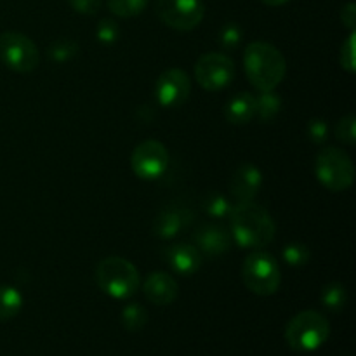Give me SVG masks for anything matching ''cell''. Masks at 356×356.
<instances>
[{
    "instance_id": "1",
    "label": "cell",
    "mask_w": 356,
    "mask_h": 356,
    "mask_svg": "<svg viewBox=\"0 0 356 356\" xmlns=\"http://www.w3.org/2000/svg\"><path fill=\"white\" fill-rule=\"evenodd\" d=\"M233 238L243 249H261L275 238L273 218L261 205L250 202H238L229 211Z\"/></svg>"
},
{
    "instance_id": "2",
    "label": "cell",
    "mask_w": 356,
    "mask_h": 356,
    "mask_svg": "<svg viewBox=\"0 0 356 356\" xmlns=\"http://www.w3.org/2000/svg\"><path fill=\"white\" fill-rule=\"evenodd\" d=\"M243 68L247 79L261 92L275 90L284 80L287 63L284 54L268 42H252L243 54Z\"/></svg>"
},
{
    "instance_id": "3",
    "label": "cell",
    "mask_w": 356,
    "mask_h": 356,
    "mask_svg": "<svg viewBox=\"0 0 356 356\" xmlns=\"http://www.w3.org/2000/svg\"><path fill=\"white\" fill-rule=\"evenodd\" d=\"M330 323L322 313L306 309L298 313L285 327V341L298 353L315 351L329 339Z\"/></svg>"
},
{
    "instance_id": "4",
    "label": "cell",
    "mask_w": 356,
    "mask_h": 356,
    "mask_svg": "<svg viewBox=\"0 0 356 356\" xmlns=\"http://www.w3.org/2000/svg\"><path fill=\"white\" fill-rule=\"evenodd\" d=\"M96 282L104 294L113 299H127L139 289L138 268L124 257H106L97 264Z\"/></svg>"
},
{
    "instance_id": "5",
    "label": "cell",
    "mask_w": 356,
    "mask_h": 356,
    "mask_svg": "<svg viewBox=\"0 0 356 356\" xmlns=\"http://www.w3.org/2000/svg\"><path fill=\"white\" fill-rule=\"evenodd\" d=\"M315 172L320 183L330 191L348 190L355 179L353 162L339 148L322 149L316 155Z\"/></svg>"
},
{
    "instance_id": "6",
    "label": "cell",
    "mask_w": 356,
    "mask_h": 356,
    "mask_svg": "<svg viewBox=\"0 0 356 356\" xmlns=\"http://www.w3.org/2000/svg\"><path fill=\"white\" fill-rule=\"evenodd\" d=\"M243 284L257 296H271L278 291L282 282L277 261L266 252H252L242 266Z\"/></svg>"
},
{
    "instance_id": "7",
    "label": "cell",
    "mask_w": 356,
    "mask_h": 356,
    "mask_svg": "<svg viewBox=\"0 0 356 356\" xmlns=\"http://www.w3.org/2000/svg\"><path fill=\"white\" fill-rule=\"evenodd\" d=\"M0 59L17 73L33 72L38 65V49L26 35L7 31L0 35Z\"/></svg>"
},
{
    "instance_id": "8",
    "label": "cell",
    "mask_w": 356,
    "mask_h": 356,
    "mask_svg": "<svg viewBox=\"0 0 356 356\" xmlns=\"http://www.w3.org/2000/svg\"><path fill=\"white\" fill-rule=\"evenodd\" d=\"M155 13L167 26L179 31H190L204 19L202 0H156Z\"/></svg>"
},
{
    "instance_id": "9",
    "label": "cell",
    "mask_w": 356,
    "mask_h": 356,
    "mask_svg": "<svg viewBox=\"0 0 356 356\" xmlns=\"http://www.w3.org/2000/svg\"><path fill=\"white\" fill-rule=\"evenodd\" d=\"M195 76L205 90H221L235 76V65L229 56L221 52H209L200 56L195 65Z\"/></svg>"
},
{
    "instance_id": "10",
    "label": "cell",
    "mask_w": 356,
    "mask_h": 356,
    "mask_svg": "<svg viewBox=\"0 0 356 356\" xmlns=\"http://www.w3.org/2000/svg\"><path fill=\"white\" fill-rule=\"evenodd\" d=\"M131 165L139 179H159L169 167V152L160 141L148 139L136 146Z\"/></svg>"
},
{
    "instance_id": "11",
    "label": "cell",
    "mask_w": 356,
    "mask_h": 356,
    "mask_svg": "<svg viewBox=\"0 0 356 356\" xmlns=\"http://www.w3.org/2000/svg\"><path fill=\"white\" fill-rule=\"evenodd\" d=\"M191 83L179 68H169L159 76L155 86L156 99L165 108H177L190 97Z\"/></svg>"
},
{
    "instance_id": "12",
    "label": "cell",
    "mask_w": 356,
    "mask_h": 356,
    "mask_svg": "<svg viewBox=\"0 0 356 356\" xmlns=\"http://www.w3.org/2000/svg\"><path fill=\"white\" fill-rule=\"evenodd\" d=\"M191 219H193V212L190 209L183 205H167L156 216L153 222V233L162 240L174 238L190 225Z\"/></svg>"
},
{
    "instance_id": "13",
    "label": "cell",
    "mask_w": 356,
    "mask_h": 356,
    "mask_svg": "<svg viewBox=\"0 0 356 356\" xmlns=\"http://www.w3.org/2000/svg\"><path fill=\"white\" fill-rule=\"evenodd\" d=\"M261 184H263V174L252 163H243L229 181V191L232 197L235 198L236 204L238 202H250L256 198L257 191H259Z\"/></svg>"
},
{
    "instance_id": "14",
    "label": "cell",
    "mask_w": 356,
    "mask_h": 356,
    "mask_svg": "<svg viewBox=\"0 0 356 356\" xmlns=\"http://www.w3.org/2000/svg\"><path fill=\"white\" fill-rule=\"evenodd\" d=\"M195 243L200 252L207 256H221L232 247V236L221 225H205L195 233Z\"/></svg>"
},
{
    "instance_id": "15",
    "label": "cell",
    "mask_w": 356,
    "mask_h": 356,
    "mask_svg": "<svg viewBox=\"0 0 356 356\" xmlns=\"http://www.w3.org/2000/svg\"><path fill=\"white\" fill-rule=\"evenodd\" d=\"M165 259L169 266L176 273L183 275V277H190V275L197 273L198 268L202 266V252L197 247L188 245V243L170 245L165 250Z\"/></svg>"
},
{
    "instance_id": "16",
    "label": "cell",
    "mask_w": 356,
    "mask_h": 356,
    "mask_svg": "<svg viewBox=\"0 0 356 356\" xmlns=\"http://www.w3.org/2000/svg\"><path fill=\"white\" fill-rule=\"evenodd\" d=\"M145 296L156 306H167L177 298V282L163 271H153L145 282Z\"/></svg>"
},
{
    "instance_id": "17",
    "label": "cell",
    "mask_w": 356,
    "mask_h": 356,
    "mask_svg": "<svg viewBox=\"0 0 356 356\" xmlns=\"http://www.w3.org/2000/svg\"><path fill=\"white\" fill-rule=\"evenodd\" d=\"M225 115L229 124H249L256 117V96H252L250 92H238L228 101Z\"/></svg>"
},
{
    "instance_id": "18",
    "label": "cell",
    "mask_w": 356,
    "mask_h": 356,
    "mask_svg": "<svg viewBox=\"0 0 356 356\" xmlns=\"http://www.w3.org/2000/svg\"><path fill=\"white\" fill-rule=\"evenodd\" d=\"M23 308V296L17 289L0 285V322L14 318Z\"/></svg>"
},
{
    "instance_id": "19",
    "label": "cell",
    "mask_w": 356,
    "mask_h": 356,
    "mask_svg": "<svg viewBox=\"0 0 356 356\" xmlns=\"http://www.w3.org/2000/svg\"><path fill=\"white\" fill-rule=\"evenodd\" d=\"M282 110V97L275 90H264L256 97V115L263 122H271L277 118Z\"/></svg>"
},
{
    "instance_id": "20",
    "label": "cell",
    "mask_w": 356,
    "mask_h": 356,
    "mask_svg": "<svg viewBox=\"0 0 356 356\" xmlns=\"http://www.w3.org/2000/svg\"><path fill=\"white\" fill-rule=\"evenodd\" d=\"M348 302V291L343 284H337V282H332V284H327L322 291V305L325 306L330 312L337 313L341 309H344Z\"/></svg>"
},
{
    "instance_id": "21",
    "label": "cell",
    "mask_w": 356,
    "mask_h": 356,
    "mask_svg": "<svg viewBox=\"0 0 356 356\" xmlns=\"http://www.w3.org/2000/svg\"><path fill=\"white\" fill-rule=\"evenodd\" d=\"M202 209L207 212L211 218H228L229 211H232V205H229L228 198L225 195L218 193V191H207V193L202 197Z\"/></svg>"
},
{
    "instance_id": "22",
    "label": "cell",
    "mask_w": 356,
    "mask_h": 356,
    "mask_svg": "<svg viewBox=\"0 0 356 356\" xmlns=\"http://www.w3.org/2000/svg\"><path fill=\"white\" fill-rule=\"evenodd\" d=\"M79 44L72 38H56L47 47V54L56 63H66L79 54Z\"/></svg>"
},
{
    "instance_id": "23",
    "label": "cell",
    "mask_w": 356,
    "mask_h": 356,
    "mask_svg": "<svg viewBox=\"0 0 356 356\" xmlns=\"http://www.w3.org/2000/svg\"><path fill=\"white\" fill-rule=\"evenodd\" d=\"M122 323L131 332H138L148 323V313L141 305L132 302V305L125 306L124 312H122Z\"/></svg>"
},
{
    "instance_id": "24",
    "label": "cell",
    "mask_w": 356,
    "mask_h": 356,
    "mask_svg": "<svg viewBox=\"0 0 356 356\" xmlns=\"http://www.w3.org/2000/svg\"><path fill=\"white\" fill-rule=\"evenodd\" d=\"M108 9L120 17H134L148 6V0H106Z\"/></svg>"
},
{
    "instance_id": "25",
    "label": "cell",
    "mask_w": 356,
    "mask_h": 356,
    "mask_svg": "<svg viewBox=\"0 0 356 356\" xmlns=\"http://www.w3.org/2000/svg\"><path fill=\"white\" fill-rule=\"evenodd\" d=\"M282 256H284V261L289 266L299 268L308 264L312 252H309V249L305 243H289L284 249V252H282Z\"/></svg>"
},
{
    "instance_id": "26",
    "label": "cell",
    "mask_w": 356,
    "mask_h": 356,
    "mask_svg": "<svg viewBox=\"0 0 356 356\" xmlns=\"http://www.w3.org/2000/svg\"><path fill=\"white\" fill-rule=\"evenodd\" d=\"M242 28L238 26L236 23H226L225 26L219 30V44L225 51H233L240 45L242 42Z\"/></svg>"
},
{
    "instance_id": "27",
    "label": "cell",
    "mask_w": 356,
    "mask_h": 356,
    "mask_svg": "<svg viewBox=\"0 0 356 356\" xmlns=\"http://www.w3.org/2000/svg\"><path fill=\"white\" fill-rule=\"evenodd\" d=\"M336 136L339 141L346 143V145H355L356 141V118L353 115H346L341 118L336 125Z\"/></svg>"
},
{
    "instance_id": "28",
    "label": "cell",
    "mask_w": 356,
    "mask_h": 356,
    "mask_svg": "<svg viewBox=\"0 0 356 356\" xmlns=\"http://www.w3.org/2000/svg\"><path fill=\"white\" fill-rule=\"evenodd\" d=\"M118 35H120V28H118L117 21H113V19L99 21V24H97V28H96V37L101 44H104V45L115 44L118 38Z\"/></svg>"
},
{
    "instance_id": "29",
    "label": "cell",
    "mask_w": 356,
    "mask_h": 356,
    "mask_svg": "<svg viewBox=\"0 0 356 356\" xmlns=\"http://www.w3.org/2000/svg\"><path fill=\"white\" fill-rule=\"evenodd\" d=\"M355 31H351L350 37L346 38V42L341 47V66H343L346 72L355 73L356 70V54H355Z\"/></svg>"
},
{
    "instance_id": "30",
    "label": "cell",
    "mask_w": 356,
    "mask_h": 356,
    "mask_svg": "<svg viewBox=\"0 0 356 356\" xmlns=\"http://www.w3.org/2000/svg\"><path fill=\"white\" fill-rule=\"evenodd\" d=\"M329 134V125L323 118H312L308 124V136L313 143H323Z\"/></svg>"
},
{
    "instance_id": "31",
    "label": "cell",
    "mask_w": 356,
    "mask_h": 356,
    "mask_svg": "<svg viewBox=\"0 0 356 356\" xmlns=\"http://www.w3.org/2000/svg\"><path fill=\"white\" fill-rule=\"evenodd\" d=\"M68 3L73 10H76V13L86 14V16H92V14H96L97 10L101 9L103 0H68Z\"/></svg>"
},
{
    "instance_id": "32",
    "label": "cell",
    "mask_w": 356,
    "mask_h": 356,
    "mask_svg": "<svg viewBox=\"0 0 356 356\" xmlns=\"http://www.w3.org/2000/svg\"><path fill=\"white\" fill-rule=\"evenodd\" d=\"M341 21L346 28H350L351 31H355L356 24V6L353 2H348L346 6L341 9Z\"/></svg>"
},
{
    "instance_id": "33",
    "label": "cell",
    "mask_w": 356,
    "mask_h": 356,
    "mask_svg": "<svg viewBox=\"0 0 356 356\" xmlns=\"http://www.w3.org/2000/svg\"><path fill=\"white\" fill-rule=\"evenodd\" d=\"M266 6H271V7H278V6H284V3H287L289 0H263Z\"/></svg>"
}]
</instances>
